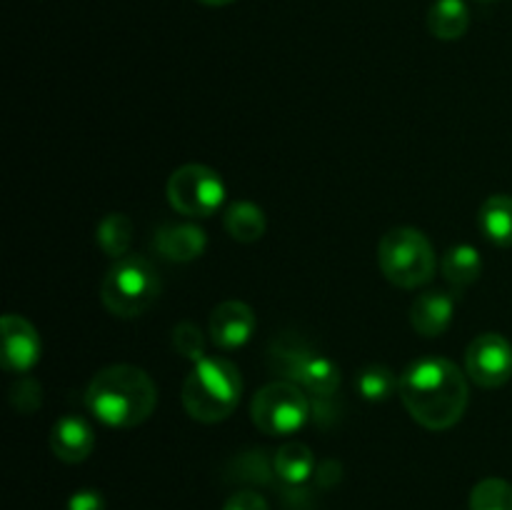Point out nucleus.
Here are the masks:
<instances>
[{
    "mask_svg": "<svg viewBox=\"0 0 512 510\" xmlns=\"http://www.w3.org/2000/svg\"><path fill=\"white\" fill-rule=\"evenodd\" d=\"M400 400L415 423L428 430H448L468 408V378L458 365L440 355H428L405 368L400 375Z\"/></svg>",
    "mask_w": 512,
    "mask_h": 510,
    "instance_id": "nucleus-1",
    "label": "nucleus"
},
{
    "mask_svg": "<svg viewBox=\"0 0 512 510\" xmlns=\"http://www.w3.org/2000/svg\"><path fill=\"white\" fill-rule=\"evenodd\" d=\"M90 413L110 428H135L153 415L158 388L143 368L108 365L98 370L85 390Z\"/></svg>",
    "mask_w": 512,
    "mask_h": 510,
    "instance_id": "nucleus-2",
    "label": "nucleus"
},
{
    "mask_svg": "<svg viewBox=\"0 0 512 510\" xmlns=\"http://www.w3.org/2000/svg\"><path fill=\"white\" fill-rule=\"evenodd\" d=\"M243 378L240 370L225 358H200L183 380V408L200 423H220L240 403Z\"/></svg>",
    "mask_w": 512,
    "mask_h": 510,
    "instance_id": "nucleus-3",
    "label": "nucleus"
},
{
    "mask_svg": "<svg viewBox=\"0 0 512 510\" xmlns=\"http://www.w3.org/2000/svg\"><path fill=\"white\" fill-rule=\"evenodd\" d=\"M160 275L150 260L123 255L113 263L100 283V300L118 318H138L160 295Z\"/></svg>",
    "mask_w": 512,
    "mask_h": 510,
    "instance_id": "nucleus-4",
    "label": "nucleus"
},
{
    "mask_svg": "<svg viewBox=\"0 0 512 510\" xmlns=\"http://www.w3.org/2000/svg\"><path fill=\"white\" fill-rule=\"evenodd\" d=\"M378 265L385 278L398 288H420L433 280L438 258L418 228H393L380 238Z\"/></svg>",
    "mask_w": 512,
    "mask_h": 510,
    "instance_id": "nucleus-5",
    "label": "nucleus"
},
{
    "mask_svg": "<svg viewBox=\"0 0 512 510\" xmlns=\"http://www.w3.org/2000/svg\"><path fill=\"white\" fill-rule=\"evenodd\" d=\"M250 415L260 433L265 435H293L308 423L310 418V400L305 398L303 390L288 380H275L255 393Z\"/></svg>",
    "mask_w": 512,
    "mask_h": 510,
    "instance_id": "nucleus-6",
    "label": "nucleus"
},
{
    "mask_svg": "<svg viewBox=\"0 0 512 510\" xmlns=\"http://www.w3.org/2000/svg\"><path fill=\"white\" fill-rule=\"evenodd\" d=\"M168 200L180 215L210 218L225 203V183L208 165H183L168 178Z\"/></svg>",
    "mask_w": 512,
    "mask_h": 510,
    "instance_id": "nucleus-7",
    "label": "nucleus"
},
{
    "mask_svg": "<svg viewBox=\"0 0 512 510\" xmlns=\"http://www.w3.org/2000/svg\"><path fill=\"white\" fill-rule=\"evenodd\" d=\"M465 373L480 388H500L512 378V345L505 335L483 333L465 350Z\"/></svg>",
    "mask_w": 512,
    "mask_h": 510,
    "instance_id": "nucleus-8",
    "label": "nucleus"
},
{
    "mask_svg": "<svg viewBox=\"0 0 512 510\" xmlns=\"http://www.w3.org/2000/svg\"><path fill=\"white\" fill-rule=\"evenodd\" d=\"M43 353L38 330L23 315L8 313L0 320V360L10 373H28Z\"/></svg>",
    "mask_w": 512,
    "mask_h": 510,
    "instance_id": "nucleus-9",
    "label": "nucleus"
},
{
    "mask_svg": "<svg viewBox=\"0 0 512 510\" xmlns=\"http://www.w3.org/2000/svg\"><path fill=\"white\" fill-rule=\"evenodd\" d=\"M255 325H258V318H255L253 308L248 303H243V300H225V303L215 305L213 313H210V340L218 348L235 350L253 338Z\"/></svg>",
    "mask_w": 512,
    "mask_h": 510,
    "instance_id": "nucleus-10",
    "label": "nucleus"
},
{
    "mask_svg": "<svg viewBox=\"0 0 512 510\" xmlns=\"http://www.w3.org/2000/svg\"><path fill=\"white\" fill-rule=\"evenodd\" d=\"M95 433L90 423L80 415H63L55 420L53 430H50V450L55 458L63 463H83L90 453H93Z\"/></svg>",
    "mask_w": 512,
    "mask_h": 510,
    "instance_id": "nucleus-11",
    "label": "nucleus"
},
{
    "mask_svg": "<svg viewBox=\"0 0 512 510\" xmlns=\"http://www.w3.org/2000/svg\"><path fill=\"white\" fill-rule=\"evenodd\" d=\"M455 313V298L453 293L445 290H425L413 300L410 308V323H413L415 333L425 335V338H438L448 330L453 323Z\"/></svg>",
    "mask_w": 512,
    "mask_h": 510,
    "instance_id": "nucleus-12",
    "label": "nucleus"
},
{
    "mask_svg": "<svg viewBox=\"0 0 512 510\" xmlns=\"http://www.w3.org/2000/svg\"><path fill=\"white\" fill-rule=\"evenodd\" d=\"M153 245L165 260L190 263V260L203 255L205 245H208V235H205L203 228L193 223H170L155 233Z\"/></svg>",
    "mask_w": 512,
    "mask_h": 510,
    "instance_id": "nucleus-13",
    "label": "nucleus"
},
{
    "mask_svg": "<svg viewBox=\"0 0 512 510\" xmlns=\"http://www.w3.org/2000/svg\"><path fill=\"white\" fill-rule=\"evenodd\" d=\"M290 378L318 398H328L340 385V368L330 358L318 353H295Z\"/></svg>",
    "mask_w": 512,
    "mask_h": 510,
    "instance_id": "nucleus-14",
    "label": "nucleus"
},
{
    "mask_svg": "<svg viewBox=\"0 0 512 510\" xmlns=\"http://www.w3.org/2000/svg\"><path fill=\"white\" fill-rule=\"evenodd\" d=\"M478 228L485 238L500 248L512 245V195H490L478 213Z\"/></svg>",
    "mask_w": 512,
    "mask_h": 510,
    "instance_id": "nucleus-15",
    "label": "nucleus"
},
{
    "mask_svg": "<svg viewBox=\"0 0 512 510\" xmlns=\"http://www.w3.org/2000/svg\"><path fill=\"white\" fill-rule=\"evenodd\" d=\"M470 10L465 0H435L428 10V30L440 40H458L468 33Z\"/></svg>",
    "mask_w": 512,
    "mask_h": 510,
    "instance_id": "nucleus-16",
    "label": "nucleus"
},
{
    "mask_svg": "<svg viewBox=\"0 0 512 510\" xmlns=\"http://www.w3.org/2000/svg\"><path fill=\"white\" fill-rule=\"evenodd\" d=\"M273 468L278 473V478L288 485H303L305 480H310L315 470V455L313 450L305 443H290L280 445L278 453L273 458Z\"/></svg>",
    "mask_w": 512,
    "mask_h": 510,
    "instance_id": "nucleus-17",
    "label": "nucleus"
},
{
    "mask_svg": "<svg viewBox=\"0 0 512 510\" xmlns=\"http://www.w3.org/2000/svg\"><path fill=\"white\" fill-rule=\"evenodd\" d=\"M443 278L453 285L455 290L468 288L470 283L480 278L483 273V258L473 245H455L443 255Z\"/></svg>",
    "mask_w": 512,
    "mask_h": 510,
    "instance_id": "nucleus-18",
    "label": "nucleus"
},
{
    "mask_svg": "<svg viewBox=\"0 0 512 510\" xmlns=\"http://www.w3.org/2000/svg\"><path fill=\"white\" fill-rule=\"evenodd\" d=\"M225 230L238 243H255L265 235V213L255 203L238 200L225 210Z\"/></svg>",
    "mask_w": 512,
    "mask_h": 510,
    "instance_id": "nucleus-19",
    "label": "nucleus"
},
{
    "mask_svg": "<svg viewBox=\"0 0 512 510\" xmlns=\"http://www.w3.org/2000/svg\"><path fill=\"white\" fill-rule=\"evenodd\" d=\"M133 243V220L125 213H108L98 223V245L110 258H123L128 255Z\"/></svg>",
    "mask_w": 512,
    "mask_h": 510,
    "instance_id": "nucleus-20",
    "label": "nucleus"
},
{
    "mask_svg": "<svg viewBox=\"0 0 512 510\" xmlns=\"http://www.w3.org/2000/svg\"><path fill=\"white\" fill-rule=\"evenodd\" d=\"M360 395L365 400H373V403H380V400H388L390 395H395L400 390V378L385 365H368L365 370H360L358 380Z\"/></svg>",
    "mask_w": 512,
    "mask_h": 510,
    "instance_id": "nucleus-21",
    "label": "nucleus"
},
{
    "mask_svg": "<svg viewBox=\"0 0 512 510\" xmlns=\"http://www.w3.org/2000/svg\"><path fill=\"white\" fill-rule=\"evenodd\" d=\"M470 510H512V485L503 478H485L470 493Z\"/></svg>",
    "mask_w": 512,
    "mask_h": 510,
    "instance_id": "nucleus-22",
    "label": "nucleus"
},
{
    "mask_svg": "<svg viewBox=\"0 0 512 510\" xmlns=\"http://www.w3.org/2000/svg\"><path fill=\"white\" fill-rule=\"evenodd\" d=\"M173 345L183 358L193 360L198 363L200 358H205V343H203V333L195 328L193 323H180L175 325L173 330Z\"/></svg>",
    "mask_w": 512,
    "mask_h": 510,
    "instance_id": "nucleus-23",
    "label": "nucleus"
},
{
    "mask_svg": "<svg viewBox=\"0 0 512 510\" xmlns=\"http://www.w3.org/2000/svg\"><path fill=\"white\" fill-rule=\"evenodd\" d=\"M223 510H268V503L263 495L253 493V490H240L225 500Z\"/></svg>",
    "mask_w": 512,
    "mask_h": 510,
    "instance_id": "nucleus-24",
    "label": "nucleus"
},
{
    "mask_svg": "<svg viewBox=\"0 0 512 510\" xmlns=\"http://www.w3.org/2000/svg\"><path fill=\"white\" fill-rule=\"evenodd\" d=\"M68 510H105V498L98 490H78L68 500Z\"/></svg>",
    "mask_w": 512,
    "mask_h": 510,
    "instance_id": "nucleus-25",
    "label": "nucleus"
},
{
    "mask_svg": "<svg viewBox=\"0 0 512 510\" xmlns=\"http://www.w3.org/2000/svg\"><path fill=\"white\" fill-rule=\"evenodd\" d=\"M198 3L210 5V8H220V5H230V3H235V0H198Z\"/></svg>",
    "mask_w": 512,
    "mask_h": 510,
    "instance_id": "nucleus-26",
    "label": "nucleus"
},
{
    "mask_svg": "<svg viewBox=\"0 0 512 510\" xmlns=\"http://www.w3.org/2000/svg\"><path fill=\"white\" fill-rule=\"evenodd\" d=\"M483 3H493V0H483Z\"/></svg>",
    "mask_w": 512,
    "mask_h": 510,
    "instance_id": "nucleus-27",
    "label": "nucleus"
}]
</instances>
